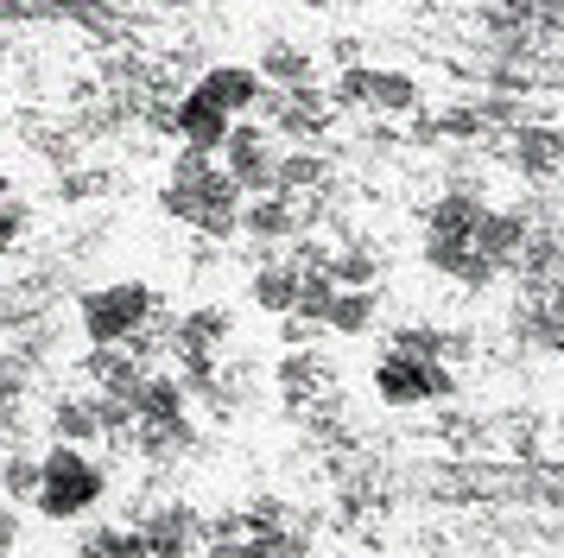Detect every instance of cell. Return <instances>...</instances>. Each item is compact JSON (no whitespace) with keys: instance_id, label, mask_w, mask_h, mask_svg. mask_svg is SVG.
Listing matches in <instances>:
<instances>
[{"instance_id":"1","label":"cell","mask_w":564,"mask_h":558,"mask_svg":"<svg viewBox=\"0 0 564 558\" xmlns=\"http://www.w3.org/2000/svg\"><path fill=\"white\" fill-rule=\"evenodd\" d=\"M368 387H375V400H381V406H400V412H406V406L444 400L457 380H451V368H444V343H437V336L400 330V336H387V343H381Z\"/></svg>"},{"instance_id":"2","label":"cell","mask_w":564,"mask_h":558,"mask_svg":"<svg viewBox=\"0 0 564 558\" xmlns=\"http://www.w3.org/2000/svg\"><path fill=\"white\" fill-rule=\"evenodd\" d=\"M102 495H108L102 463H96V457H83L77 444H57V451L39 463V489H32V502L45 507L52 521H83Z\"/></svg>"},{"instance_id":"3","label":"cell","mask_w":564,"mask_h":558,"mask_svg":"<svg viewBox=\"0 0 564 558\" xmlns=\"http://www.w3.org/2000/svg\"><path fill=\"white\" fill-rule=\"evenodd\" d=\"M159 311V299L147 286H133V279H115L102 292H83V330H89V343H133L147 318Z\"/></svg>"},{"instance_id":"4","label":"cell","mask_w":564,"mask_h":558,"mask_svg":"<svg viewBox=\"0 0 564 558\" xmlns=\"http://www.w3.org/2000/svg\"><path fill=\"white\" fill-rule=\"evenodd\" d=\"M7 489H13L20 502H32V489H39V463H26V457H13V463H7Z\"/></svg>"}]
</instances>
